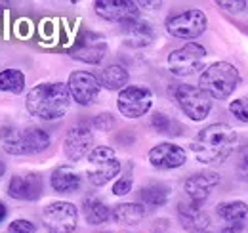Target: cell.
Listing matches in <instances>:
<instances>
[{"instance_id": "obj_9", "label": "cell", "mask_w": 248, "mask_h": 233, "mask_svg": "<svg viewBox=\"0 0 248 233\" xmlns=\"http://www.w3.org/2000/svg\"><path fill=\"white\" fill-rule=\"evenodd\" d=\"M208 27V17L204 12L201 10H186L180 12L172 17H168L166 21V31L174 36V38H184V40H193L197 36H201Z\"/></svg>"}, {"instance_id": "obj_1", "label": "cell", "mask_w": 248, "mask_h": 233, "mask_svg": "<svg viewBox=\"0 0 248 233\" xmlns=\"http://www.w3.org/2000/svg\"><path fill=\"white\" fill-rule=\"evenodd\" d=\"M235 146L237 132L225 122H214L195 136L191 142V151L202 165H219L233 153Z\"/></svg>"}, {"instance_id": "obj_23", "label": "cell", "mask_w": 248, "mask_h": 233, "mask_svg": "<svg viewBox=\"0 0 248 233\" xmlns=\"http://www.w3.org/2000/svg\"><path fill=\"white\" fill-rule=\"evenodd\" d=\"M111 208L97 197H86L82 201V214L90 226H101L111 218Z\"/></svg>"}, {"instance_id": "obj_20", "label": "cell", "mask_w": 248, "mask_h": 233, "mask_svg": "<svg viewBox=\"0 0 248 233\" xmlns=\"http://www.w3.org/2000/svg\"><path fill=\"white\" fill-rule=\"evenodd\" d=\"M50 183L54 187V191L58 193H75L80 189V183H82V178L80 174L73 168V166H58L52 176H50Z\"/></svg>"}, {"instance_id": "obj_36", "label": "cell", "mask_w": 248, "mask_h": 233, "mask_svg": "<svg viewBox=\"0 0 248 233\" xmlns=\"http://www.w3.org/2000/svg\"><path fill=\"white\" fill-rule=\"evenodd\" d=\"M6 174V163L4 161H0V178Z\"/></svg>"}, {"instance_id": "obj_17", "label": "cell", "mask_w": 248, "mask_h": 233, "mask_svg": "<svg viewBox=\"0 0 248 233\" xmlns=\"http://www.w3.org/2000/svg\"><path fill=\"white\" fill-rule=\"evenodd\" d=\"M8 195L16 201H36L42 195V178L34 172L16 174L8 182Z\"/></svg>"}, {"instance_id": "obj_7", "label": "cell", "mask_w": 248, "mask_h": 233, "mask_svg": "<svg viewBox=\"0 0 248 233\" xmlns=\"http://www.w3.org/2000/svg\"><path fill=\"white\" fill-rule=\"evenodd\" d=\"M206 48L199 42H187L182 48H176L168 56V69L176 77H189L204 67Z\"/></svg>"}, {"instance_id": "obj_31", "label": "cell", "mask_w": 248, "mask_h": 233, "mask_svg": "<svg viewBox=\"0 0 248 233\" xmlns=\"http://www.w3.org/2000/svg\"><path fill=\"white\" fill-rule=\"evenodd\" d=\"M132 176L126 174L123 178H119L117 182H115V185H113V195H117V197H123V195H128L130 191H132Z\"/></svg>"}, {"instance_id": "obj_26", "label": "cell", "mask_w": 248, "mask_h": 233, "mask_svg": "<svg viewBox=\"0 0 248 233\" xmlns=\"http://www.w3.org/2000/svg\"><path fill=\"white\" fill-rule=\"evenodd\" d=\"M25 88V75L19 69H4L0 71V92L21 94Z\"/></svg>"}, {"instance_id": "obj_21", "label": "cell", "mask_w": 248, "mask_h": 233, "mask_svg": "<svg viewBox=\"0 0 248 233\" xmlns=\"http://www.w3.org/2000/svg\"><path fill=\"white\" fill-rule=\"evenodd\" d=\"M145 214L147 210L141 203H121L113 208L111 218L121 226H138L145 218Z\"/></svg>"}, {"instance_id": "obj_33", "label": "cell", "mask_w": 248, "mask_h": 233, "mask_svg": "<svg viewBox=\"0 0 248 233\" xmlns=\"http://www.w3.org/2000/svg\"><path fill=\"white\" fill-rule=\"evenodd\" d=\"M221 233H248V222H237V224H227Z\"/></svg>"}, {"instance_id": "obj_19", "label": "cell", "mask_w": 248, "mask_h": 233, "mask_svg": "<svg viewBox=\"0 0 248 233\" xmlns=\"http://www.w3.org/2000/svg\"><path fill=\"white\" fill-rule=\"evenodd\" d=\"M123 38L130 48H145L155 40V31L147 21L134 19L123 25Z\"/></svg>"}, {"instance_id": "obj_32", "label": "cell", "mask_w": 248, "mask_h": 233, "mask_svg": "<svg viewBox=\"0 0 248 233\" xmlns=\"http://www.w3.org/2000/svg\"><path fill=\"white\" fill-rule=\"evenodd\" d=\"M219 8H223V10H229V12H235V14H239V12H243L245 8H247V2H229V0H217L216 2Z\"/></svg>"}, {"instance_id": "obj_25", "label": "cell", "mask_w": 248, "mask_h": 233, "mask_svg": "<svg viewBox=\"0 0 248 233\" xmlns=\"http://www.w3.org/2000/svg\"><path fill=\"white\" fill-rule=\"evenodd\" d=\"M128 71L124 69L123 65H109L101 71L99 83L101 86L107 90H124L128 84Z\"/></svg>"}, {"instance_id": "obj_3", "label": "cell", "mask_w": 248, "mask_h": 233, "mask_svg": "<svg viewBox=\"0 0 248 233\" xmlns=\"http://www.w3.org/2000/svg\"><path fill=\"white\" fill-rule=\"evenodd\" d=\"M0 144L2 149L10 155H36L42 153L50 147V136L46 130L27 126V128H17V126H4L0 130Z\"/></svg>"}, {"instance_id": "obj_10", "label": "cell", "mask_w": 248, "mask_h": 233, "mask_svg": "<svg viewBox=\"0 0 248 233\" xmlns=\"http://www.w3.org/2000/svg\"><path fill=\"white\" fill-rule=\"evenodd\" d=\"M107 42L103 34L93 33V31H84L77 36L75 44L69 50V56L77 61L88 63V65H97L107 56Z\"/></svg>"}, {"instance_id": "obj_6", "label": "cell", "mask_w": 248, "mask_h": 233, "mask_svg": "<svg viewBox=\"0 0 248 233\" xmlns=\"http://www.w3.org/2000/svg\"><path fill=\"white\" fill-rule=\"evenodd\" d=\"M176 105L182 109L191 120H204L212 111V98L201 86L193 84H178L170 90Z\"/></svg>"}, {"instance_id": "obj_29", "label": "cell", "mask_w": 248, "mask_h": 233, "mask_svg": "<svg viewBox=\"0 0 248 233\" xmlns=\"http://www.w3.org/2000/svg\"><path fill=\"white\" fill-rule=\"evenodd\" d=\"M92 126L95 130H101V132H109L113 126H115V116L111 113H99L97 116L92 118Z\"/></svg>"}, {"instance_id": "obj_38", "label": "cell", "mask_w": 248, "mask_h": 233, "mask_svg": "<svg viewBox=\"0 0 248 233\" xmlns=\"http://www.w3.org/2000/svg\"><path fill=\"white\" fill-rule=\"evenodd\" d=\"M202 233H210V232H202Z\"/></svg>"}, {"instance_id": "obj_16", "label": "cell", "mask_w": 248, "mask_h": 233, "mask_svg": "<svg viewBox=\"0 0 248 233\" xmlns=\"http://www.w3.org/2000/svg\"><path fill=\"white\" fill-rule=\"evenodd\" d=\"M149 163L151 166H155L158 170H174V168H180L184 166L187 161V153L184 147L176 146V144H170V142H164V144H158L149 151Z\"/></svg>"}, {"instance_id": "obj_13", "label": "cell", "mask_w": 248, "mask_h": 233, "mask_svg": "<svg viewBox=\"0 0 248 233\" xmlns=\"http://www.w3.org/2000/svg\"><path fill=\"white\" fill-rule=\"evenodd\" d=\"M95 14L109 23H128L140 19V6L132 0H97L93 4Z\"/></svg>"}, {"instance_id": "obj_2", "label": "cell", "mask_w": 248, "mask_h": 233, "mask_svg": "<svg viewBox=\"0 0 248 233\" xmlns=\"http://www.w3.org/2000/svg\"><path fill=\"white\" fill-rule=\"evenodd\" d=\"M71 94L63 83H42L27 92L25 107L32 116L42 120H58L71 109Z\"/></svg>"}, {"instance_id": "obj_14", "label": "cell", "mask_w": 248, "mask_h": 233, "mask_svg": "<svg viewBox=\"0 0 248 233\" xmlns=\"http://www.w3.org/2000/svg\"><path fill=\"white\" fill-rule=\"evenodd\" d=\"M93 146V134L86 124L73 126L65 140H63V153L69 161H80L86 155H90Z\"/></svg>"}, {"instance_id": "obj_8", "label": "cell", "mask_w": 248, "mask_h": 233, "mask_svg": "<svg viewBox=\"0 0 248 233\" xmlns=\"http://www.w3.org/2000/svg\"><path fill=\"white\" fill-rule=\"evenodd\" d=\"M42 224L48 233H73L78 226V210L67 201L50 203L42 210Z\"/></svg>"}, {"instance_id": "obj_22", "label": "cell", "mask_w": 248, "mask_h": 233, "mask_svg": "<svg viewBox=\"0 0 248 233\" xmlns=\"http://www.w3.org/2000/svg\"><path fill=\"white\" fill-rule=\"evenodd\" d=\"M170 199V187L160 182H151L140 189V201L147 208H160Z\"/></svg>"}, {"instance_id": "obj_24", "label": "cell", "mask_w": 248, "mask_h": 233, "mask_svg": "<svg viewBox=\"0 0 248 233\" xmlns=\"http://www.w3.org/2000/svg\"><path fill=\"white\" fill-rule=\"evenodd\" d=\"M217 216L227 224L245 222L248 216V204L243 201H223L216 206Z\"/></svg>"}, {"instance_id": "obj_35", "label": "cell", "mask_w": 248, "mask_h": 233, "mask_svg": "<svg viewBox=\"0 0 248 233\" xmlns=\"http://www.w3.org/2000/svg\"><path fill=\"white\" fill-rule=\"evenodd\" d=\"M6 214H8V208H6V204L0 201V222L6 218Z\"/></svg>"}, {"instance_id": "obj_37", "label": "cell", "mask_w": 248, "mask_h": 233, "mask_svg": "<svg viewBox=\"0 0 248 233\" xmlns=\"http://www.w3.org/2000/svg\"><path fill=\"white\" fill-rule=\"evenodd\" d=\"M93 233H111V232H93Z\"/></svg>"}, {"instance_id": "obj_30", "label": "cell", "mask_w": 248, "mask_h": 233, "mask_svg": "<svg viewBox=\"0 0 248 233\" xmlns=\"http://www.w3.org/2000/svg\"><path fill=\"white\" fill-rule=\"evenodd\" d=\"M8 232L10 233H36V226L29 222V220H23V218H17L14 220L10 226H8Z\"/></svg>"}, {"instance_id": "obj_12", "label": "cell", "mask_w": 248, "mask_h": 233, "mask_svg": "<svg viewBox=\"0 0 248 233\" xmlns=\"http://www.w3.org/2000/svg\"><path fill=\"white\" fill-rule=\"evenodd\" d=\"M67 88H69V94H71L73 101H77L78 105H90L101 92V83L93 73L73 71L69 75Z\"/></svg>"}, {"instance_id": "obj_15", "label": "cell", "mask_w": 248, "mask_h": 233, "mask_svg": "<svg viewBox=\"0 0 248 233\" xmlns=\"http://www.w3.org/2000/svg\"><path fill=\"white\" fill-rule=\"evenodd\" d=\"M219 183V174L214 170H201V172H195L193 176H189L184 183V191L189 197V201L193 203L202 204L210 195H212V189Z\"/></svg>"}, {"instance_id": "obj_28", "label": "cell", "mask_w": 248, "mask_h": 233, "mask_svg": "<svg viewBox=\"0 0 248 233\" xmlns=\"http://www.w3.org/2000/svg\"><path fill=\"white\" fill-rule=\"evenodd\" d=\"M229 111L237 120L248 124V98H239L229 103Z\"/></svg>"}, {"instance_id": "obj_18", "label": "cell", "mask_w": 248, "mask_h": 233, "mask_svg": "<svg viewBox=\"0 0 248 233\" xmlns=\"http://www.w3.org/2000/svg\"><path fill=\"white\" fill-rule=\"evenodd\" d=\"M178 218L184 230L191 233H202L210 226V216L201 208V204L193 201L178 204Z\"/></svg>"}, {"instance_id": "obj_5", "label": "cell", "mask_w": 248, "mask_h": 233, "mask_svg": "<svg viewBox=\"0 0 248 233\" xmlns=\"http://www.w3.org/2000/svg\"><path fill=\"white\" fill-rule=\"evenodd\" d=\"M119 172H121V161L117 159V153L113 147L97 146L90 151L86 161V176L92 185L103 187L115 176H119Z\"/></svg>"}, {"instance_id": "obj_27", "label": "cell", "mask_w": 248, "mask_h": 233, "mask_svg": "<svg viewBox=\"0 0 248 233\" xmlns=\"http://www.w3.org/2000/svg\"><path fill=\"white\" fill-rule=\"evenodd\" d=\"M151 126L155 128V132L158 134H168V136H178V132L174 130L176 126L180 128L182 124H178V122H174L172 118L168 115H164V113H155V115L151 116Z\"/></svg>"}, {"instance_id": "obj_11", "label": "cell", "mask_w": 248, "mask_h": 233, "mask_svg": "<svg viewBox=\"0 0 248 233\" xmlns=\"http://www.w3.org/2000/svg\"><path fill=\"white\" fill-rule=\"evenodd\" d=\"M117 107L126 118H140L153 107V92L145 86H126L119 92Z\"/></svg>"}, {"instance_id": "obj_4", "label": "cell", "mask_w": 248, "mask_h": 233, "mask_svg": "<svg viewBox=\"0 0 248 233\" xmlns=\"http://www.w3.org/2000/svg\"><path fill=\"white\" fill-rule=\"evenodd\" d=\"M239 84H241L239 69H235V65H231L229 61H216L208 65L199 79V86L212 100H227Z\"/></svg>"}, {"instance_id": "obj_34", "label": "cell", "mask_w": 248, "mask_h": 233, "mask_svg": "<svg viewBox=\"0 0 248 233\" xmlns=\"http://www.w3.org/2000/svg\"><path fill=\"white\" fill-rule=\"evenodd\" d=\"M239 166L243 170H248V144L241 147V151H239Z\"/></svg>"}]
</instances>
